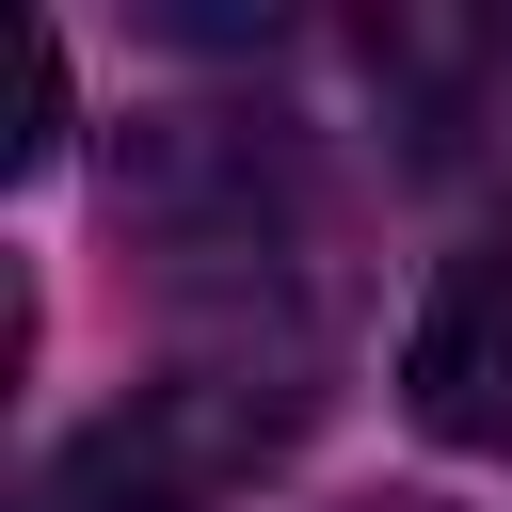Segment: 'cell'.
Instances as JSON below:
<instances>
[{
	"label": "cell",
	"instance_id": "3",
	"mask_svg": "<svg viewBox=\"0 0 512 512\" xmlns=\"http://www.w3.org/2000/svg\"><path fill=\"white\" fill-rule=\"evenodd\" d=\"M352 512H432V496H352Z\"/></svg>",
	"mask_w": 512,
	"mask_h": 512
},
{
	"label": "cell",
	"instance_id": "1",
	"mask_svg": "<svg viewBox=\"0 0 512 512\" xmlns=\"http://www.w3.org/2000/svg\"><path fill=\"white\" fill-rule=\"evenodd\" d=\"M304 432V368H160V384H128L48 480H32V512H208V496H240L272 448Z\"/></svg>",
	"mask_w": 512,
	"mask_h": 512
},
{
	"label": "cell",
	"instance_id": "2",
	"mask_svg": "<svg viewBox=\"0 0 512 512\" xmlns=\"http://www.w3.org/2000/svg\"><path fill=\"white\" fill-rule=\"evenodd\" d=\"M400 400H416L432 448L512 464V208L432 272V304H416V336H400Z\"/></svg>",
	"mask_w": 512,
	"mask_h": 512
}]
</instances>
